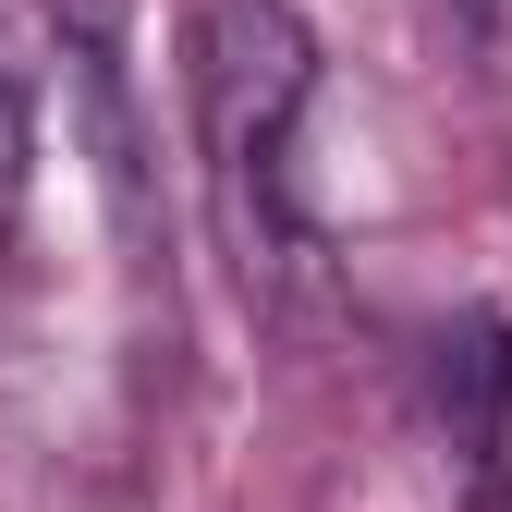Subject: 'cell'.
Returning <instances> with one entry per match:
<instances>
[{"label":"cell","mask_w":512,"mask_h":512,"mask_svg":"<svg viewBox=\"0 0 512 512\" xmlns=\"http://www.w3.org/2000/svg\"><path fill=\"white\" fill-rule=\"evenodd\" d=\"M317 110V25L293 0H208L196 13V135H208V208L244 293L305 317L317 293V220L293 196V147Z\"/></svg>","instance_id":"obj_1"},{"label":"cell","mask_w":512,"mask_h":512,"mask_svg":"<svg viewBox=\"0 0 512 512\" xmlns=\"http://www.w3.org/2000/svg\"><path fill=\"white\" fill-rule=\"evenodd\" d=\"M427 415H439V452H452L464 512H512V317L464 305L452 330L427 342Z\"/></svg>","instance_id":"obj_2"},{"label":"cell","mask_w":512,"mask_h":512,"mask_svg":"<svg viewBox=\"0 0 512 512\" xmlns=\"http://www.w3.org/2000/svg\"><path fill=\"white\" fill-rule=\"evenodd\" d=\"M25 183H37V86H25L13 37H0V244L25 220Z\"/></svg>","instance_id":"obj_3"},{"label":"cell","mask_w":512,"mask_h":512,"mask_svg":"<svg viewBox=\"0 0 512 512\" xmlns=\"http://www.w3.org/2000/svg\"><path fill=\"white\" fill-rule=\"evenodd\" d=\"M37 13H49V37H61L74 74H110L122 37H135V0H37Z\"/></svg>","instance_id":"obj_4"},{"label":"cell","mask_w":512,"mask_h":512,"mask_svg":"<svg viewBox=\"0 0 512 512\" xmlns=\"http://www.w3.org/2000/svg\"><path fill=\"white\" fill-rule=\"evenodd\" d=\"M439 13H452L464 37H512V0H439Z\"/></svg>","instance_id":"obj_5"}]
</instances>
